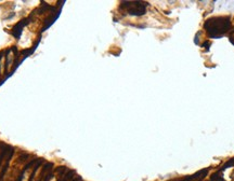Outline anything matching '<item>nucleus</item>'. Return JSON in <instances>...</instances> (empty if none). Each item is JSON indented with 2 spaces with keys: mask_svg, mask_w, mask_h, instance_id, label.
<instances>
[{
  "mask_svg": "<svg viewBox=\"0 0 234 181\" xmlns=\"http://www.w3.org/2000/svg\"><path fill=\"white\" fill-rule=\"evenodd\" d=\"M128 13L131 15H142L145 13V4H141L140 2H129Z\"/></svg>",
  "mask_w": 234,
  "mask_h": 181,
  "instance_id": "obj_1",
  "label": "nucleus"
}]
</instances>
